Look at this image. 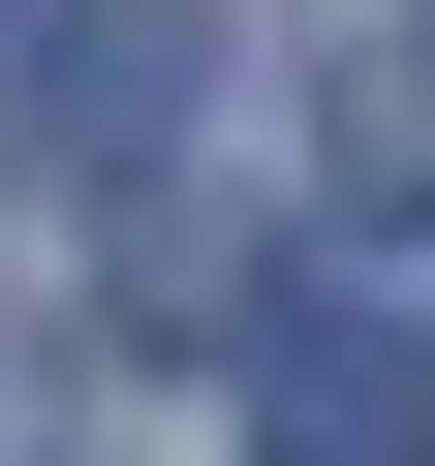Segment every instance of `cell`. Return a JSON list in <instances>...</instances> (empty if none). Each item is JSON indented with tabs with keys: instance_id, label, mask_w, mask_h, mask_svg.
Returning <instances> with one entry per match:
<instances>
[{
	"instance_id": "6da1fadb",
	"label": "cell",
	"mask_w": 435,
	"mask_h": 466,
	"mask_svg": "<svg viewBox=\"0 0 435 466\" xmlns=\"http://www.w3.org/2000/svg\"><path fill=\"white\" fill-rule=\"evenodd\" d=\"M249 466H435V342L404 311H249Z\"/></svg>"
},
{
	"instance_id": "7a4b0ae2",
	"label": "cell",
	"mask_w": 435,
	"mask_h": 466,
	"mask_svg": "<svg viewBox=\"0 0 435 466\" xmlns=\"http://www.w3.org/2000/svg\"><path fill=\"white\" fill-rule=\"evenodd\" d=\"M63 32H94V0H0V94H32V63H63Z\"/></svg>"
},
{
	"instance_id": "3957f363",
	"label": "cell",
	"mask_w": 435,
	"mask_h": 466,
	"mask_svg": "<svg viewBox=\"0 0 435 466\" xmlns=\"http://www.w3.org/2000/svg\"><path fill=\"white\" fill-rule=\"evenodd\" d=\"M0 404H32V311H0Z\"/></svg>"
}]
</instances>
